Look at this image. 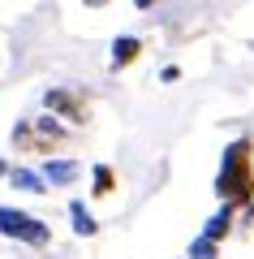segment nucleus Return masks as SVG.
Wrapping results in <instances>:
<instances>
[{
    "label": "nucleus",
    "mask_w": 254,
    "mask_h": 259,
    "mask_svg": "<svg viewBox=\"0 0 254 259\" xmlns=\"http://www.w3.org/2000/svg\"><path fill=\"white\" fill-rule=\"evenodd\" d=\"M216 194L224 203H250L254 199V168H250V143L245 139H237L224 151V164H220V177H216Z\"/></svg>",
    "instance_id": "f257e3e1"
},
{
    "label": "nucleus",
    "mask_w": 254,
    "mask_h": 259,
    "mask_svg": "<svg viewBox=\"0 0 254 259\" xmlns=\"http://www.w3.org/2000/svg\"><path fill=\"white\" fill-rule=\"evenodd\" d=\"M0 233H5V238H18V242H30V246H43V242L52 238L43 221L18 212V207H0Z\"/></svg>",
    "instance_id": "f03ea898"
},
{
    "label": "nucleus",
    "mask_w": 254,
    "mask_h": 259,
    "mask_svg": "<svg viewBox=\"0 0 254 259\" xmlns=\"http://www.w3.org/2000/svg\"><path fill=\"white\" fill-rule=\"evenodd\" d=\"M47 108L65 112V117H69L73 125H82V121H86V104H82L73 91H61V87H56V91H47Z\"/></svg>",
    "instance_id": "7ed1b4c3"
},
{
    "label": "nucleus",
    "mask_w": 254,
    "mask_h": 259,
    "mask_svg": "<svg viewBox=\"0 0 254 259\" xmlns=\"http://www.w3.org/2000/svg\"><path fill=\"white\" fill-rule=\"evenodd\" d=\"M138 52H142V44H138L134 35H121L117 44H112V69H125V65H134Z\"/></svg>",
    "instance_id": "20e7f679"
},
{
    "label": "nucleus",
    "mask_w": 254,
    "mask_h": 259,
    "mask_svg": "<svg viewBox=\"0 0 254 259\" xmlns=\"http://www.w3.org/2000/svg\"><path fill=\"white\" fill-rule=\"evenodd\" d=\"M228 225H233V203H224V207H220V212H216V216H211V221H207V229H202V238L220 242V238H224V233H228Z\"/></svg>",
    "instance_id": "39448f33"
},
{
    "label": "nucleus",
    "mask_w": 254,
    "mask_h": 259,
    "mask_svg": "<svg viewBox=\"0 0 254 259\" xmlns=\"http://www.w3.org/2000/svg\"><path fill=\"white\" fill-rule=\"evenodd\" d=\"M43 177L56 182V186H69L73 177H78V164H73V160H52V164L43 168Z\"/></svg>",
    "instance_id": "423d86ee"
},
{
    "label": "nucleus",
    "mask_w": 254,
    "mask_h": 259,
    "mask_svg": "<svg viewBox=\"0 0 254 259\" xmlns=\"http://www.w3.org/2000/svg\"><path fill=\"white\" fill-rule=\"evenodd\" d=\"M13 186H18V190H30V194H43L47 190V177L35 173V168H18V173H13Z\"/></svg>",
    "instance_id": "0eeeda50"
},
{
    "label": "nucleus",
    "mask_w": 254,
    "mask_h": 259,
    "mask_svg": "<svg viewBox=\"0 0 254 259\" xmlns=\"http://www.w3.org/2000/svg\"><path fill=\"white\" fill-rule=\"evenodd\" d=\"M69 216H73V233H82V238H91V233L99 229V225L91 221V212H86L82 203H69Z\"/></svg>",
    "instance_id": "6e6552de"
},
{
    "label": "nucleus",
    "mask_w": 254,
    "mask_h": 259,
    "mask_svg": "<svg viewBox=\"0 0 254 259\" xmlns=\"http://www.w3.org/2000/svg\"><path fill=\"white\" fill-rule=\"evenodd\" d=\"M112 190H117V173H112L108 164H95V194L104 199V194H112Z\"/></svg>",
    "instance_id": "1a4fd4ad"
},
{
    "label": "nucleus",
    "mask_w": 254,
    "mask_h": 259,
    "mask_svg": "<svg viewBox=\"0 0 254 259\" xmlns=\"http://www.w3.org/2000/svg\"><path fill=\"white\" fill-rule=\"evenodd\" d=\"M134 5H138V9H151V5H155V0H134Z\"/></svg>",
    "instance_id": "9d476101"
},
{
    "label": "nucleus",
    "mask_w": 254,
    "mask_h": 259,
    "mask_svg": "<svg viewBox=\"0 0 254 259\" xmlns=\"http://www.w3.org/2000/svg\"><path fill=\"white\" fill-rule=\"evenodd\" d=\"M86 5H91V9H99V5H108V0H86Z\"/></svg>",
    "instance_id": "9b49d317"
},
{
    "label": "nucleus",
    "mask_w": 254,
    "mask_h": 259,
    "mask_svg": "<svg viewBox=\"0 0 254 259\" xmlns=\"http://www.w3.org/2000/svg\"><path fill=\"white\" fill-rule=\"evenodd\" d=\"M5 173H9V164H5V160H0V177H5Z\"/></svg>",
    "instance_id": "f8f14e48"
},
{
    "label": "nucleus",
    "mask_w": 254,
    "mask_h": 259,
    "mask_svg": "<svg viewBox=\"0 0 254 259\" xmlns=\"http://www.w3.org/2000/svg\"><path fill=\"white\" fill-rule=\"evenodd\" d=\"M202 259H211V255H202Z\"/></svg>",
    "instance_id": "ddd939ff"
}]
</instances>
